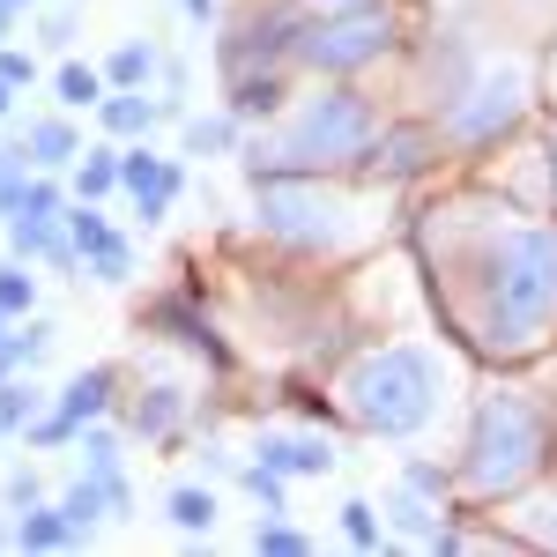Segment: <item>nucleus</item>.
<instances>
[{"instance_id":"nucleus-34","label":"nucleus","mask_w":557,"mask_h":557,"mask_svg":"<svg viewBox=\"0 0 557 557\" xmlns=\"http://www.w3.org/2000/svg\"><path fill=\"white\" fill-rule=\"evenodd\" d=\"M15 8H30V0H15Z\"/></svg>"},{"instance_id":"nucleus-23","label":"nucleus","mask_w":557,"mask_h":557,"mask_svg":"<svg viewBox=\"0 0 557 557\" xmlns=\"http://www.w3.org/2000/svg\"><path fill=\"white\" fill-rule=\"evenodd\" d=\"M231 141H238V120H194V127H186V149H194V157L231 149Z\"/></svg>"},{"instance_id":"nucleus-9","label":"nucleus","mask_w":557,"mask_h":557,"mask_svg":"<svg viewBox=\"0 0 557 557\" xmlns=\"http://www.w3.org/2000/svg\"><path fill=\"white\" fill-rule=\"evenodd\" d=\"M438 141H446L438 120H431V127H380V141H372V172L380 178H417L431 157H438Z\"/></svg>"},{"instance_id":"nucleus-32","label":"nucleus","mask_w":557,"mask_h":557,"mask_svg":"<svg viewBox=\"0 0 557 557\" xmlns=\"http://www.w3.org/2000/svg\"><path fill=\"white\" fill-rule=\"evenodd\" d=\"M550 104H557V60H550Z\"/></svg>"},{"instance_id":"nucleus-8","label":"nucleus","mask_w":557,"mask_h":557,"mask_svg":"<svg viewBox=\"0 0 557 557\" xmlns=\"http://www.w3.org/2000/svg\"><path fill=\"white\" fill-rule=\"evenodd\" d=\"M67 246H75V260H89V275H97V283H127L134 253H127V238H120V231H112L97 209H75V215H67Z\"/></svg>"},{"instance_id":"nucleus-12","label":"nucleus","mask_w":557,"mask_h":557,"mask_svg":"<svg viewBox=\"0 0 557 557\" xmlns=\"http://www.w3.org/2000/svg\"><path fill=\"white\" fill-rule=\"evenodd\" d=\"M0 543H15V550H67V543H83V528L67 520V506H30Z\"/></svg>"},{"instance_id":"nucleus-6","label":"nucleus","mask_w":557,"mask_h":557,"mask_svg":"<svg viewBox=\"0 0 557 557\" xmlns=\"http://www.w3.org/2000/svg\"><path fill=\"white\" fill-rule=\"evenodd\" d=\"M386 45H394V15L386 8H343V15H320L298 30V60L312 75H357L372 67Z\"/></svg>"},{"instance_id":"nucleus-17","label":"nucleus","mask_w":557,"mask_h":557,"mask_svg":"<svg viewBox=\"0 0 557 557\" xmlns=\"http://www.w3.org/2000/svg\"><path fill=\"white\" fill-rule=\"evenodd\" d=\"M172 424H178V394L172 386H149V401H134V431L141 438H164Z\"/></svg>"},{"instance_id":"nucleus-3","label":"nucleus","mask_w":557,"mask_h":557,"mask_svg":"<svg viewBox=\"0 0 557 557\" xmlns=\"http://www.w3.org/2000/svg\"><path fill=\"white\" fill-rule=\"evenodd\" d=\"M543 454H550V431H543V409L498 386L483 409H475L469 454H461V491L469 498H513L543 475Z\"/></svg>"},{"instance_id":"nucleus-29","label":"nucleus","mask_w":557,"mask_h":557,"mask_svg":"<svg viewBox=\"0 0 557 557\" xmlns=\"http://www.w3.org/2000/svg\"><path fill=\"white\" fill-rule=\"evenodd\" d=\"M186 15H215V0H186Z\"/></svg>"},{"instance_id":"nucleus-5","label":"nucleus","mask_w":557,"mask_h":557,"mask_svg":"<svg viewBox=\"0 0 557 557\" xmlns=\"http://www.w3.org/2000/svg\"><path fill=\"white\" fill-rule=\"evenodd\" d=\"M253 215L268 238H283V246H298V253H335L349 238V209L335 194H320V178L312 172H275V178H253Z\"/></svg>"},{"instance_id":"nucleus-7","label":"nucleus","mask_w":557,"mask_h":557,"mask_svg":"<svg viewBox=\"0 0 557 557\" xmlns=\"http://www.w3.org/2000/svg\"><path fill=\"white\" fill-rule=\"evenodd\" d=\"M520 112H528V83H520L513 67L506 75H475V83H461L446 104H438V134L446 141H461V149H483V141H498V134L520 127Z\"/></svg>"},{"instance_id":"nucleus-30","label":"nucleus","mask_w":557,"mask_h":557,"mask_svg":"<svg viewBox=\"0 0 557 557\" xmlns=\"http://www.w3.org/2000/svg\"><path fill=\"white\" fill-rule=\"evenodd\" d=\"M8 23H15V0H0V30H8Z\"/></svg>"},{"instance_id":"nucleus-10","label":"nucleus","mask_w":557,"mask_h":557,"mask_svg":"<svg viewBox=\"0 0 557 557\" xmlns=\"http://www.w3.org/2000/svg\"><path fill=\"white\" fill-rule=\"evenodd\" d=\"M120 178L134 186V201H141V223H157V215L172 209V194H178V172H172V164H157L149 149L120 157Z\"/></svg>"},{"instance_id":"nucleus-13","label":"nucleus","mask_w":557,"mask_h":557,"mask_svg":"<svg viewBox=\"0 0 557 557\" xmlns=\"http://www.w3.org/2000/svg\"><path fill=\"white\" fill-rule=\"evenodd\" d=\"M104 401H112V372L97 364V372H83V380H75L67 394H60V424H67V431H83L89 417L104 409Z\"/></svg>"},{"instance_id":"nucleus-31","label":"nucleus","mask_w":557,"mask_h":557,"mask_svg":"<svg viewBox=\"0 0 557 557\" xmlns=\"http://www.w3.org/2000/svg\"><path fill=\"white\" fill-rule=\"evenodd\" d=\"M550 194H557V134H550Z\"/></svg>"},{"instance_id":"nucleus-2","label":"nucleus","mask_w":557,"mask_h":557,"mask_svg":"<svg viewBox=\"0 0 557 557\" xmlns=\"http://www.w3.org/2000/svg\"><path fill=\"white\" fill-rule=\"evenodd\" d=\"M380 141V112L357 97L349 83L335 89H312L290 104V120L275 134H260L246 172L253 178H275V172H343V164H364Z\"/></svg>"},{"instance_id":"nucleus-24","label":"nucleus","mask_w":557,"mask_h":557,"mask_svg":"<svg viewBox=\"0 0 557 557\" xmlns=\"http://www.w3.org/2000/svg\"><path fill=\"white\" fill-rule=\"evenodd\" d=\"M30 298H38L30 268H23V260H15V268H0V312H30Z\"/></svg>"},{"instance_id":"nucleus-14","label":"nucleus","mask_w":557,"mask_h":557,"mask_svg":"<svg viewBox=\"0 0 557 557\" xmlns=\"http://www.w3.org/2000/svg\"><path fill=\"white\" fill-rule=\"evenodd\" d=\"M23 149H30V164H45V172H52V164H67V157H83L67 120H30V127H23Z\"/></svg>"},{"instance_id":"nucleus-22","label":"nucleus","mask_w":557,"mask_h":557,"mask_svg":"<svg viewBox=\"0 0 557 557\" xmlns=\"http://www.w3.org/2000/svg\"><path fill=\"white\" fill-rule=\"evenodd\" d=\"M75 186H83V201L112 194V186H120V157H112V149H89V164H83V178H75Z\"/></svg>"},{"instance_id":"nucleus-16","label":"nucleus","mask_w":557,"mask_h":557,"mask_svg":"<svg viewBox=\"0 0 557 557\" xmlns=\"http://www.w3.org/2000/svg\"><path fill=\"white\" fill-rule=\"evenodd\" d=\"M23 194H30V149L15 141V149H0V223L23 209Z\"/></svg>"},{"instance_id":"nucleus-11","label":"nucleus","mask_w":557,"mask_h":557,"mask_svg":"<svg viewBox=\"0 0 557 557\" xmlns=\"http://www.w3.org/2000/svg\"><path fill=\"white\" fill-rule=\"evenodd\" d=\"M260 469H275V475H327V469H335V446H327V438H283V431H268V438H260Z\"/></svg>"},{"instance_id":"nucleus-25","label":"nucleus","mask_w":557,"mask_h":557,"mask_svg":"<svg viewBox=\"0 0 557 557\" xmlns=\"http://www.w3.org/2000/svg\"><path fill=\"white\" fill-rule=\"evenodd\" d=\"M164 506H172L178 528H209V520H215V498H209V491H172Z\"/></svg>"},{"instance_id":"nucleus-26","label":"nucleus","mask_w":557,"mask_h":557,"mask_svg":"<svg viewBox=\"0 0 557 557\" xmlns=\"http://www.w3.org/2000/svg\"><path fill=\"white\" fill-rule=\"evenodd\" d=\"M253 550H312V535H298V528H283V520H268V528H253Z\"/></svg>"},{"instance_id":"nucleus-27","label":"nucleus","mask_w":557,"mask_h":557,"mask_svg":"<svg viewBox=\"0 0 557 557\" xmlns=\"http://www.w3.org/2000/svg\"><path fill=\"white\" fill-rule=\"evenodd\" d=\"M38 67H30V52H15V45H0V83L15 89V83H30Z\"/></svg>"},{"instance_id":"nucleus-18","label":"nucleus","mask_w":557,"mask_h":557,"mask_svg":"<svg viewBox=\"0 0 557 557\" xmlns=\"http://www.w3.org/2000/svg\"><path fill=\"white\" fill-rule=\"evenodd\" d=\"M149 67H157V52H149V45H120V52H112V67H104V83H112V89H141V83H149Z\"/></svg>"},{"instance_id":"nucleus-28","label":"nucleus","mask_w":557,"mask_h":557,"mask_svg":"<svg viewBox=\"0 0 557 557\" xmlns=\"http://www.w3.org/2000/svg\"><path fill=\"white\" fill-rule=\"evenodd\" d=\"M298 8H320V15H343V8H372V0H298Z\"/></svg>"},{"instance_id":"nucleus-15","label":"nucleus","mask_w":557,"mask_h":557,"mask_svg":"<svg viewBox=\"0 0 557 557\" xmlns=\"http://www.w3.org/2000/svg\"><path fill=\"white\" fill-rule=\"evenodd\" d=\"M97 112H104V127H112V134H149V127H157V104H149L141 89H120V97H104Z\"/></svg>"},{"instance_id":"nucleus-21","label":"nucleus","mask_w":557,"mask_h":557,"mask_svg":"<svg viewBox=\"0 0 557 557\" xmlns=\"http://www.w3.org/2000/svg\"><path fill=\"white\" fill-rule=\"evenodd\" d=\"M30 417H38V386H30V380H8V386H0V431L30 424Z\"/></svg>"},{"instance_id":"nucleus-20","label":"nucleus","mask_w":557,"mask_h":557,"mask_svg":"<svg viewBox=\"0 0 557 557\" xmlns=\"http://www.w3.org/2000/svg\"><path fill=\"white\" fill-rule=\"evenodd\" d=\"M343 535H349V543H357V550H380L386 520L372 513V506H364V498H349V506H343Z\"/></svg>"},{"instance_id":"nucleus-1","label":"nucleus","mask_w":557,"mask_h":557,"mask_svg":"<svg viewBox=\"0 0 557 557\" xmlns=\"http://www.w3.org/2000/svg\"><path fill=\"white\" fill-rule=\"evenodd\" d=\"M461 305L454 327L491 357H528L557 327V231L543 223H498L461 253Z\"/></svg>"},{"instance_id":"nucleus-4","label":"nucleus","mask_w":557,"mask_h":557,"mask_svg":"<svg viewBox=\"0 0 557 557\" xmlns=\"http://www.w3.org/2000/svg\"><path fill=\"white\" fill-rule=\"evenodd\" d=\"M349 417L380 438H409L438 417V357L424 343H386L343 380Z\"/></svg>"},{"instance_id":"nucleus-19","label":"nucleus","mask_w":557,"mask_h":557,"mask_svg":"<svg viewBox=\"0 0 557 557\" xmlns=\"http://www.w3.org/2000/svg\"><path fill=\"white\" fill-rule=\"evenodd\" d=\"M60 104H67V112L104 104V75H97V67H60Z\"/></svg>"},{"instance_id":"nucleus-33","label":"nucleus","mask_w":557,"mask_h":557,"mask_svg":"<svg viewBox=\"0 0 557 557\" xmlns=\"http://www.w3.org/2000/svg\"><path fill=\"white\" fill-rule=\"evenodd\" d=\"M0 120H8V83H0Z\"/></svg>"}]
</instances>
